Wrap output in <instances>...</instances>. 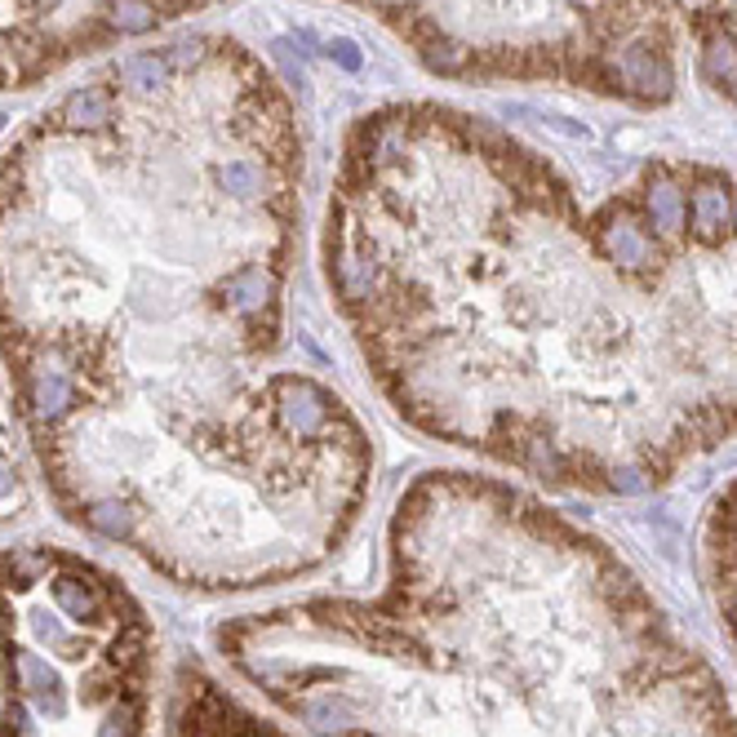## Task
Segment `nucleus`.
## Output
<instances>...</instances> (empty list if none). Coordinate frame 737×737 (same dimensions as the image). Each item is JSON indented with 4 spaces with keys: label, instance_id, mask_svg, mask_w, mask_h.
<instances>
[{
    "label": "nucleus",
    "instance_id": "39448f33",
    "mask_svg": "<svg viewBox=\"0 0 737 737\" xmlns=\"http://www.w3.org/2000/svg\"><path fill=\"white\" fill-rule=\"evenodd\" d=\"M689 227L698 231V240H720L733 227V191L715 174H698L689 191Z\"/></svg>",
    "mask_w": 737,
    "mask_h": 737
},
{
    "label": "nucleus",
    "instance_id": "423d86ee",
    "mask_svg": "<svg viewBox=\"0 0 737 737\" xmlns=\"http://www.w3.org/2000/svg\"><path fill=\"white\" fill-rule=\"evenodd\" d=\"M329 276L333 285H338L343 298H369V285H373V266L365 262V253L338 236V245H333L329 253Z\"/></svg>",
    "mask_w": 737,
    "mask_h": 737
},
{
    "label": "nucleus",
    "instance_id": "f257e3e1",
    "mask_svg": "<svg viewBox=\"0 0 737 737\" xmlns=\"http://www.w3.org/2000/svg\"><path fill=\"white\" fill-rule=\"evenodd\" d=\"M605 67L614 94H631L640 103H666L676 94V67L671 54L662 49V40H631L618 49H605Z\"/></svg>",
    "mask_w": 737,
    "mask_h": 737
},
{
    "label": "nucleus",
    "instance_id": "f03ea898",
    "mask_svg": "<svg viewBox=\"0 0 737 737\" xmlns=\"http://www.w3.org/2000/svg\"><path fill=\"white\" fill-rule=\"evenodd\" d=\"M599 249H605V258L618 262L622 272H649L653 262H662L657 236L631 210H609L605 214V223H599Z\"/></svg>",
    "mask_w": 737,
    "mask_h": 737
},
{
    "label": "nucleus",
    "instance_id": "9b49d317",
    "mask_svg": "<svg viewBox=\"0 0 737 737\" xmlns=\"http://www.w3.org/2000/svg\"><path fill=\"white\" fill-rule=\"evenodd\" d=\"M605 476H609L605 485H609L614 494H622V498H635V494H644V489H649V485L657 480V476L649 472V466H640V462H622V466H609Z\"/></svg>",
    "mask_w": 737,
    "mask_h": 737
},
{
    "label": "nucleus",
    "instance_id": "f8f14e48",
    "mask_svg": "<svg viewBox=\"0 0 737 737\" xmlns=\"http://www.w3.org/2000/svg\"><path fill=\"white\" fill-rule=\"evenodd\" d=\"M302 715L311 720V728H320V733H338L343 724H347V706L343 702H307L302 706Z\"/></svg>",
    "mask_w": 737,
    "mask_h": 737
},
{
    "label": "nucleus",
    "instance_id": "2eb2a0df",
    "mask_svg": "<svg viewBox=\"0 0 737 737\" xmlns=\"http://www.w3.org/2000/svg\"><path fill=\"white\" fill-rule=\"evenodd\" d=\"M733 227H737V191H733Z\"/></svg>",
    "mask_w": 737,
    "mask_h": 737
},
{
    "label": "nucleus",
    "instance_id": "9d476101",
    "mask_svg": "<svg viewBox=\"0 0 737 737\" xmlns=\"http://www.w3.org/2000/svg\"><path fill=\"white\" fill-rule=\"evenodd\" d=\"M54 599L62 605V614L76 618V622H98V614H103L94 586L81 582V578H54Z\"/></svg>",
    "mask_w": 737,
    "mask_h": 737
},
{
    "label": "nucleus",
    "instance_id": "4468645a",
    "mask_svg": "<svg viewBox=\"0 0 737 737\" xmlns=\"http://www.w3.org/2000/svg\"><path fill=\"white\" fill-rule=\"evenodd\" d=\"M728 627H733V631H737V591H733V595H728Z\"/></svg>",
    "mask_w": 737,
    "mask_h": 737
},
{
    "label": "nucleus",
    "instance_id": "0eeeda50",
    "mask_svg": "<svg viewBox=\"0 0 737 737\" xmlns=\"http://www.w3.org/2000/svg\"><path fill=\"white\" fill-rule=\"evenodd\" d=\"M702 76H706L715 90H724V94L737 85V36H733V32L715 27V32L706 36V45H702Z\"/></svg>",
    "mask_w": 737,
    "mask_h": 737
},
{
    "label": "nucleus",
    "instance_id": "1a4fd4ad",
    "mask_svg": "<svg viewBox=\"0 0 737 737\" xmlns=\"http://www.w3.org/2000/svg\"><path fill=\"white\" fill-rule=\"evenodd\" d=\"M418 54H423V62L431 67V72H440V76H466L476 67V49H466L462 40H449V36H436Z\"/></svg>",
    "mask_w": 737,
    "mask_h": 737
},
{
    "label": "nucleus",
    "instance_id": "7ed1b4c3",
    "mask_svg": "<svg viewBox=\"0 0 737 737\" xmlns=\"http://www.w3.org/2000/svg\"><path fill=\"white\" fill-rule=\"evenodd\" d=\"M644 210H649V223L657 227V236H680L689 227V191H685V182L671 169H662V165L649 169Z\"/></svg>",
    "mask_w": 737,
    "mask_h": 737
},
{
    "label": "nucleus",
    "instance_id": "20e7f679",
    "mask_svg": "<svg viewBox=\"0 0 737 737\" xmlns=\"http://www.w3.org/2000/svg\"><path fill=\"white\" fill-rule=\"evenodd\" d=\"M49 129H72V133H103L116 124V94L107 85H85L67 94L54 116H45Z\"/></svg>",
    "mask_w": 737,
    "mask_h": 737
},
{
    "label": "nucleus",
    "instance_id": "ddd939ff",
    "mask_svg": "<svg viewBox=\"0 0 737 737\" xmlns=\"http://www.w3.org/2000/svg\"><path fill=\"white\" fill-rule=\"evenodd\" d=\"M324 54L338 62V67H347V72H360L365 67V58H360V49H356V40H347V36H333L329 45H324Z\"/></svg>",
    "mask_w": 737,
    "mask_h": 737
},
{
    "label": "nucleus",
    "instance_id": "6e6552de",
    "mask_svg": "<svg viewBox=\"0 0 737 737\" xmlns=\"http://www.w3.org/2000/svg\"><path fill=\"white\" fill-rule=\"evenodd\" d=\"M120 81L133 90V94H161L169 81H174V67L165 54H129L120 62Z\"/></svg>",
    "mask_w": 737,
    "mask_h": 737
}]
</instances>
